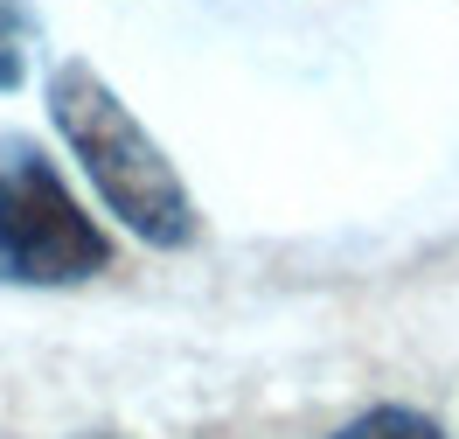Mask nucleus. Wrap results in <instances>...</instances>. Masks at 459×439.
<instances>
[{
    "instance_id": "nucleus-3",
    "label": "nucleus",
    "mask_w": 459,
    "mask_h": 439,
    "mask_svg": "<svg viewBox=\"0 0 459 439\" xmlns=\"http://www.w3.org/2000/svg\"><path fill=\"white\" fill-rule=\"evenodd\" d=\"M327 439H453V433L411 405H369V411H355L348 426H334Z\"/></svg>"
},
{
    "instance_id": "nucleus-5",
    "label": "nucleus",
    "mask_w": 459,
    "mask_h": 439,
    "mask_svg": "<svg viewBox=\"0 0 459 439\" xmlns=\"http://www.w3.org/2000/svg\"><path fill=\"white\" fill-rule=\"evenodd\" d=\"M84 439H112V433H84Z\"/></svg>"
},
{
    "instance_id": "nucleus-1",
    "label": "nucleus",
    "mask_w": 459,
    "mask_h": 439,
    "mask_svg": "<svg viewBox=\"0 0 459 439\" xmlns=\"http://www.w3.org/2000/svg\"><path fill=\"white\" fill-rule=\"evenodd\" d=\"M42 105H49V126L63 133V146L77 154L91 196L140 244H153V251H188L195 244L202 216H195V196H188L181 168L84 57H63L42 77Z\"/></svg>"
},
{
    "instance_id": "nucleus-2",
    "label": "nucleus",
    "mask_w": 459,
    "mask_h": 439,
    "mask_svg": "<svg viewBox=\"0 0 459 439\" xmlns=\"http://www.w3.org/2000/svg\"><path fill=\"white\" fill-rule=\"evenodd\" d=\"M112 272V237L70 196L49 146L0 133V286H84Z\"/></svg>"
},
{
    "instance_id": "nucleus-4",
    "label": "nucleus",
    "mask_w": 459,
    "mask_h": 439,
    "mask_svg": "<svg viewBox=\"0 0 459 439\" xmlns=\"http://www.w3.org/2000/svg\"><path fill=\"white\" fill-rule=\"evenodd\" d=\"M29 49H35V14L22 0H0V91L29 84Z\"/></svg>"
}]
</instances>
